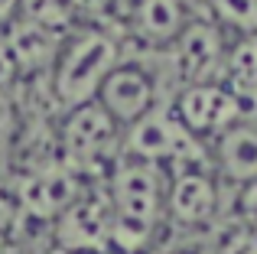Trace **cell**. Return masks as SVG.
<instances>
[{
  "mask_svg": "<svg viewBox=\"0 0 257 254\" xmlns=\"http://www.w3.org/2000/svg\"><path fill=\"white\" fill-rule=\"evenodd\" d=\"M120 137H124V131L111 121V114L98 101L72 108L62 121L65 166H72L75 173L98 170L104 163L114 166L120 160Z\"/></svg>",
  "mask_w": 257,
  "mask_h": 254,
  "instance_id": "2",
  "label": "cell"
},
{
  "mask_svg": "<svg viewBox=\"0 0 257 254\" xmlns=\"http://www.w3.org/2000/svg\"><path fill=\"white\" fill-rule=\"evenodd\" d=\"M117 62H120V46L104 30L91 26V30L72 36L52 62V95H56V101L65 111L94 101L104 78L114 72Z\"/></svg>",
  "mask_w": 257,
  "mask_h": 254,
  "instance_id": "1",
  "label": "cell"
},
{
  "mask_svg": "<svg viewBox=\"0 0 257 254\" xmlns=\"http://www.w3.org/2000/svg\"><path fill=\"white\" fill-rule=\"evenodd\" d=\"M228 56V33L212 17H189L182 33L173 39L170 59L176 78L182 85L195 82H218Z\"/></svg>",
  "mask_w": 257,
  "mask_h": 254,
  "instance_id": "4",
  "label": "cell"
},
{
  "mask_svg": "<svg viewBox=\"0 0 257 254\" xmlns=\"http://www.w3.org/2000/svg\"><path fill=\"white\" fill-rule=\"evenodd\" d=\"M173 114L179 117V124L202 144H212L218 134H225L228 127L244 121V108L241 101L228 91L225 82H195L182 85L176 101L170 104Z\"/></svg>",
  "mask_w": 257,
  "mask_h": 254,
  "instance_id": "3",
  "label": "cell"
},
{
  "mask_svg": "<svg viewBox=\"0 0 257 254\" xmlns=\"http://www.w3.org/2000/svg\"><path fill=\"white\" fill-rule=\"evenodd\" d=\"M4 36H7V46H10V52H13L20 69H43V65H52L56 56H59V49H62L56 33L39 26V23H33V20L13 23Z\"/></svg>",
  "mask_w": 257,
  "mask_h": 254,
  "instance_id": "11",
  "label": "cell"
},
{
  "mask_svg": "<svg viewBox=\"0 0 257 254\" xmlns=\"http://www.w3.org/2000/svg\"><path fill=\"white\" fill-rule=\"evenodd\" d=\"M4 170H7V153H4V144H0V176H4Z\"/></svg>",
  "mask_w": 257,
  "mask_h": 254,
  "instance_id": "16",
  "label": "cell"
},
{
  "mask_svg": "<svg viewBox=\"0 0 257 254\" xmlns=\"http://www.w3.org/2000/svg\"><path fill=\"white\" fill-rule=\"evenodd\" d=\"M59 254H85V251H59Z\"/></svg>",
  "mask_w": 257,
  "mask_h": 254,
  "instance_id": "19",
  "label": "cell"
},
{
  "mask_svg": "<svg viewBox=\"0 0 257 254\" xmlns=\"http://www.w3.org/2000/svg\"><path fill=\"white\" fill-rule=\"evenodd\" d=\"M238 254H257V241H251V244H247L244 251H238Z\"/></svg>",
  "mask_w": 257,
  "mask_h": 254,
  "instance_id": "17",
  "label": "cell"
},
{
  "mask_svg": "<svg viewBox=\"0 0 257 254\" xmlns=\"http://www.w3.org/2000/svg\"><path fill=\"white\" fill-rule=\"evenodd\" d=\"M234 212L244 215L247 222H257V179L234 189Z\"/></svg>",
  "mask_w": 257,
  "mask_h": 254,
  "instance_id": "14",
  "label": "cell"
},
{
  "mask_svg": "<svg viewBox=\"0 0 257 254\" xmlns=\"http://www.w3.org/2000/svg\"><path fill=\"white\" fill-rule=\"evenodd\" d=\"M212 170L221 186H238L257 179V121H238L208 144Z\"/></svg>",
  "mask_w": 257,
  "mask_h": 254,
  "instance_id": "9",
  "label": "cell"
},
{
  "mask_svg": "<svg viewBox=\"0 0 257 254\" xmlns=\"http://www.w3.org/2000/svg\"><path fill=\"white\" fill-rule=\"evenodd\" d=\"M205 17L234 33V39L257 36V0H205Z\"/></svg>",
  "mask_w": 257,
  "mask_h": 254,
  "instance_id": "12",
  "label": "cell"
},
{
  "mask_svg": "<svg viewBox=\"0 0 257 254\" xmlns=\"http://www.w3.org/2000/svg\"><path fill=\"white\" fill-rule=\"evenodd\" d=\"M59 251L104 254L111 248V199L104 189L82 192L62 215L56 218Z\"/></svg>",
  "mask_w": 257,
  "mask_h": 254,
  "instance_id": "6",
  "label": "cell"
},
{
  "mask_svg": "<svg viewBox=\"0 0 257 254\" xmlns=\"http://www.w3.org/2000/svg\"><path fill=\"white\" fill-rule=\"evenodd\" d=\"M85 192L82 179L72 166H39V170L26 173L17 186V202L30 218L39 222H56L72 202Z\"/></svg>",
  "mask_w": 257,
  "mask_h": 254,
  "instance_id": "7",
  "label": "cell"
},
{
  "mask_svg": "<svg viewBox=\"0 0 257 254\" xmlns=\"http://www.w3.org/2000/svg\"><path fill=\"white\" fill-rule=\"evenodd\" d=\"M166 218L179 228H212L221 218V183L212 170L170 173Z\"/></svg>",
  "mask_w": 257,
  "mask_h": 254,
  "instance_id": "5",
  "label": "cell"
},
{
  "mask_svg": "<svg viewBox=\"0 0 257 254\" xmlns=\"http://www.w3.org/2000/svg\"><path fill=\"white\" fill-rule=\"evenodd\" d=\"M13 10H17V0H0V26L13 20Z\"/></svg>",
  "mask_w": 257,
  "mask_h": 254,
  "instance_id": "15",
  "label": "cell"
},
{
  "mask_svg": "<svg viewBox=\"0 0 257 254\" xmlns=\"http://www.w3.org/2000/svg\"><path fill=\"white\" fill-rule=\"evenodd\" d=\"M120 4H124V7H127V4H131V0H120Z\"/></svg>",
  "mask_w": 257,
  "mask_h": 254,
  "instance_id": "20",
  "label": "cell"
},
{
  "mask_svg": "<svg viewBox=\"0 0 257 254\" xmlns=\"http://www.w3.org/2000/svg\"><path fill=\"white\" fill-rule=\"evenodd\" d=\"M0 254H7V238H4V231H0Z\"/></svg>",
  "mask_w": 257,
  "mask_h": 254,
  "instance_id": "18",
  "label": "cell"
},
{
  "mask_svg": "<svg viewBox=\"0 0 257 254\" xmlns=\"http://www.w3.org/2000/svg\"><path fill=\"white\" fill-rule=\"evenodd\" d=\"M94 101L111 114V121L124 131L134 121L147 114V111L157 108V78L144 69V65L134 62H117L114 72L104 78L98 98Z\"/></svg>",
  "mask_w": 257,
  "mask_h": 254,
  "instance_id": "8",
  "label": "cell"
},
{
  "mask_svg": "<svg viewBox=\"0 0 257 254\" xmlns=\"http://www.w3.org/2000/svg\"><path fill=\"white\" fill-rule=\"evenodd\" d=\"M17 72H20V65H17V59H13L10 46H7V36L0 33V98H4L7 91L13 88V82H17Z\"/></svg>",
  "mask_w": 257,
  "mask_h": 254,
  "instance_id": "13",
  "label": "cell"
},
{
  "mask_svg": "<svg viewBox=\"0 0 257 254\" xmlns=\"http://www.w3.org/2000/svg\"><path fill=\"white\" fill-rule=\"evenodd\" d=\"M127 20L144 43L173 46V39L189 23V4L186 0H131Z\"/></svg>",
  "mask_w": 257,
  "mask_h": 254,
  "instance_id": "10",
  "label": "cell"
}]
</instances>
